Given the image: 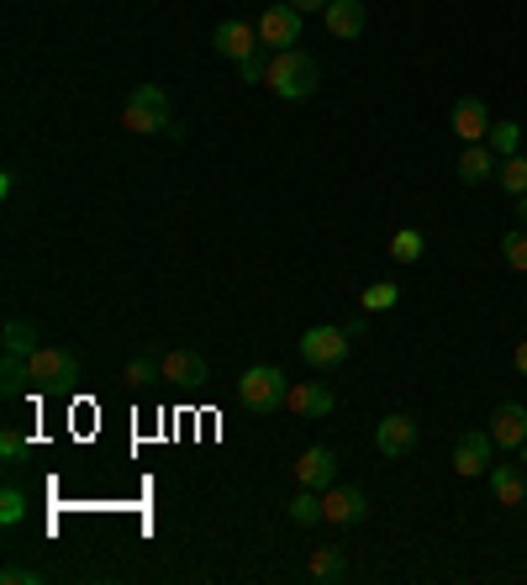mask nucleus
Masks as SVG:
<instances>
[{
	"mask_svg": "<svg viewBox=\"0 0 527 585\" xmlns=\"http://www.w3.org/2000/svg\"><path fill=\"white\" fill-rule=\"evenodd\" d=\"M264 85L274 90L280 101H312V95H317V85H323V69H317V59H312V54L285 48V54H274V63H269V80H264Z\"/></svg>",
	"mask_w": 527,
	"mask_h": 585,
	"instance_id": "nucleus-1",
	"label": "nucleus"
},
{
	"mask_svg": "<svg viewBox=\"0 0 527 585\" xmlns=\"http://www.w3.org/2000/svg\"><path fill=\"white\" fill-rule=\"evenodd\" d=\"M285 396H291V385H285V370H274V364H254V370H243V381H237V401H243V411H254V417L280 411Z\"/></svg>",
	"mask_w": 527,
	"mask_h": 585,
	"instance_id": "nucleus-2",
	"label": "nucleus"
},
{
	"mask_svg": "<svg viewBox=\"0 0 527 585\" xmlns=\"http://www.w3.org/2000/svg\"><path fill=\"white\" fill-rule=\"evenodd\" d=\"M121 127L127 132H159V127H169V95L159 85H138L127 95V106H121Z\"/></svg>",
	"mask_w": 527,
	"mask_h": 585,
	"instance_id": "nucleus-3",
	"label": "nucleus"
},
{
	"mask_svg": "<svg viewBox=\"0 0 527 585\" xmlns=\"http://www.w3.org/2000/svg\"><path fill=\"white\" fill-rule=\"evenodd\" d=\"M349 327H306L301 332V359L312 364V370H332V364H343L349 359Z\"/></svg>",
	"mask_w": 527,
	"mask_h": 585,
	"instance_id": "nucleus-4",
	"label": "nucleus"
},
{
	"mask_svg": "<svg viewBox=\"0 0 527 585\" xmlns=\"http://www.w3.org/2000/svg\"><path fill=\"white\" fill-rule=\"evenodd\" d=\"M301 16H306V11H295L291 0H274V5L259 16V43L269 48V54L295 48V43H301Z\"/></svg>",
	"mask_w": 527,
	"mask_h": 585,
	"instance_id": "nucleus-5",
	"label": "nucleus"
},
{
	"mask_svg": "<svg viewBox=\"0 0 527 585\" xmlns=\"http://www.w3.org/2000/svg\"><path fill=\"white\" fill-rule=\"evenodd\" d=\"M27 364H32V381L48 385V390H69V385L80 381V359L69 349H32Z\"/></svg>",
	"mask_w": 527,
	"mask_h": 585,
	"instance_id": "nucleus-6",
	"label": "nucleus"
},
{
	"mask_svg": "<svg viewBox=\"0 0 527 585\" xmlns=\"http://www.w3.org/2000/svg\"><path fill=\"white\" fill-rule=\"evenodd\" d=\"M370 517V496L359 485H327L323 491V523L332 527H353Z\"/></svg>",
	"mask_w": 527,
	"mask_h": 585,
	"instance_id": "nucleus-7",
	"label": "nucleus"
},
{
	"mask_svg": "<svg viewBox=\"0 0 527 585\" xmlns=\"http://www.w3.org/2000/svg\"><path fill=\"white\" fill-rule=\"evenodd\" d=\"M491 465H496L491 428H485V433H480V428L459 433V443H454V469H459V475H491Z\"/></svg>",
	"mask_w": 527,
	"mask_h": 585,
	"instance_id": "nucleus-8",
	"label": "nucleus"
},
{
	"mask_svg": "<svg viewBox=\"0 0 527 585\" xmlns=\"http://www.w3.org/2000/svg\"><path fill=\"white\" fill-rule=\"evenodd\" d=\"M417 438H422V428H417L411 417H401V411H390L380 428H375V448H380L385 459H407L411 448H417Z\"/></svg>",
	"mask_w": 527,
	"mask_h": 585,
	"instance_id": "nucleus-9",
	"label": "nucleus"
},
{
	"mask_svg": "<svg viewBox=\"0 0 527 585\" xmlns=\"http://www.w3.org/2000/svg\"><path fill=\"white\" fill-rule=\"evenodd\" d=\"M454 138H465V143H485L491 138V106L480 95H459L454 101Z\"/></svg>",
	"mask_w": 527,
	"mask_h": 585,
	"instance_id": "nucleus-10",
	"label": "nucleus"
},
{
	"mask_svg": "<svg viewBox=\"0 0 527 585\" xmlns=\"http://www.w3.org/2000/svg\"><path fill=\"white\" fill-rule=\"evenodd\" d=\"M338 480V454L332 448H306L301 459H295V485H306V491H327Z\"/></svg>",
	"mask_w": 527,
	"mask_h": 585,
	"instance_id": "nucleus-11",
	"label": "nucleus"
},
{
	"mask_svg": "<svg viewBox=\"0 0 527 585\" xmlns=\"http://www.w3.org/2000/svg\"><path fill=\"white\" fill-rule=\"evenodd\" d=\"M323 16H327V32L343 37V43H353V37L370 32V5H364V0H327Z\"/></svg>",
	"mask_w": 527,
	"mask_h": 585,
	"instance_id": "nucleus-12",
	"label": "nucleus"
},
{
	"mask_svg": "<svg viewBox=\"0 0 527 585\" xmlns=\"http://www.w3.org/2000/svg\"><path fill=\"white\" fill-rule=\"evenodd\" d=\"M285 407H291L295 417H312V422H323V417H332L338 396H332L323 381H295L291 396H285Z\"/></svg>",
	"mask_w": 527,
	"mask_h": 585,
	"instance_id": "nucleus-13",
	"label": "nucleus"
},
{
	"mask_svg": "<svg viewBox=\"0 0 527 585\" xmlns=\"http://www.w3.org/2000/svg\"><path fill=\"white\" fill-rule=\"evenodd\" d=\"M211 48H216L222 59L243 63L254 48H264V43H259V27H248V22H222V27L211 32Z\"/></svg>",
	"mask_w": 527,
	"mask_h": 585,
	"instance_id": "nucleus-14",
	"label": "nucleus"
},
{
	"mask_svg": "<svg viewBox=\"0 0 527 585\" xmlns=\"http://www.w3.org/2000/svg\"><path fill=\"white\" fill-rule=\"evenodd\" d=\"M491 438H496V448H523L527 443V407L501 401V407L491 411Z\"/></svg>",
	"mask_w": 527,
	"mask_h": 585,
	"instance_id": "nucleus-15",
	"label": "nucleus"
},
{
	"mask_svg": "<svg viewBox=\"0 0 527 585\" xmlns=\"http://www.w3.org/2000/svg\"><path fill=\"white\" fill-rule=\"evenodd\" d=\"M211 370H206V359L196 349H169L164 353V381L179 385V390H190V385H201Z\"/></svg>",
	"mask_w": 527,
	"mask_h": 585,
	"instance_id": "nucleus-16",
	"label": "nucleus"
},
{
	"mask_svg": "<svg viewBox=\"0 0 527 585\" xmlns=\"http://www.w3.org/2000/svg\"><path fill=\"white\" fill-rule=\"evenodd\" d=\"M454 169H459L465 185H480V179H491L501 169V159H496V148L491 143H465V153H459V164H454Z\"/></svg>",
	"mask_w": 527,
	"mask_h": 585,
	"instance_id": "nucleus-17",
	"label": "nucleus"
},
{
	"mask_svg": "<svg viewBox=\"0 0 527 585\" xmlns=\"http://www.w3.org/2000/svg\"><path fill=\"white\" fill-rule=\"evenodd\" d=\"M491 491H496L501 506H523L527 501V480L517 465H491Z\"/></svg>",
	"mask_w": 527,
	"mask_h": 585,
	"instance_id": "nucleus-18",
	"label": "nucleus"
},
{
	"mask_svg": "<svg viewBox=\"0 0 527 585\" xmlns=\"http://www.w3.org/2000/svg\"><path fill=\"white\" fill-rule=\"evenodd\" d=\"M32 381V364L22 359V353H5V370H0V390H5V401H16V396H27Z\"/></svg>",
	"mask_w": 527,
	"mask_h": 585,
	"instance_id": "nucleus-19",
	"label": "nucleus"
},
{
	"mask_svg": "<svg viewBox=\"0 0 527 585\" xmlns=\"http://www.w3.org/2000/svg\"><path fill=\"white\" fill-rule=\"evenodd\" d=\"M285 506H291L295 527H317L323 523V491H306V485H301V496H291Z\"/></svg>",
	"mask_w": 527,
	"mask_h": 585,
	"instance_id": "nucleus-20",
	"label": "nucleus"
},
{
	"mask_svg": "<svg viewBox=\"0 0 527 585\" xmlns=\"http://www.w3.org/2000/svg\"><path fill=\"white\" fill-rule=\"evenodd\" d=\"M485 143L496 148V159H512V153H523V127L517 121H496Z\"/></svg>",
	"mask_w": 527,
	"mask_h": 585,
	"instance_id": "nucleus-21",
	"label": "nucleus"
},
{
	"mask_svg": "<svg viewBox=\"0 0 527 585\" xmlns=\"http://www.w3.org/2000/svg\"><path fill=\"white\" fill-rule=\"evenodd\" d=\"M496 179H501V190H512V196H527V159H523V153H512V159H501Z\"/></svg>",
	"mask_w": 527,
	"mask_h": 585,
	"instance_id": "nucleus-22",
	"label": "nucleus"
},
{
	"mask_svg": "<svg viewBox=\"0 0 527 585\" xmlns=\"http://www.w3.org/2000/svg\"><path fill=\"white\" fill-rule=\"evenodd\" d=\"M422 248H428V243H422V233H417V227H401V233L390 237V259H396V264H417V259H422Z\"/></svg>",
	"mask_w": 527,
	"mask_h": 585,
	"instance_id": "nucleus-23",
	"label": "nucleus"
},
{
	"mask_svg": "<svg viewBox=\"0 0 527 585\" xmlns=\"http://www.w3.org/2000/svg\"><path fill=\"white\" fill-rule=\"evenodd\" d=\"M312 575H317V581H343V575H349V559L338 554V549H317V554H312Z\"/></svg>",
	"mask_w": 527,
	"mask_h": 585,
	"instance_id": "nucleus-24",
	"label": "nucleus"
},
{
	"mask_svg": "<svg viewBox=\"0 0 527 585\" xmlns=\"http://www.w3.org/2000/svg\"><path fill=\"white\" fill-rule=\"evenodd\" d=\"M0 338H5V353H22V359L37 349V343H32V338H37V327H32V323H16V317L5 323V332H0Z\"/></svg>",
	"mask_w": 527,
	"mask_h": 585,
	"instance_id": "nucleus-25",
	"label": "nucleus"
},
{
	"mask_svg": "<svg viewBox=\"0 0 527 585\" xmlns=\"http://www.w3.org/2000/svg\"><path fill=\"white\" fill-rule=\"evenodd\" d=\"M269 63H274V54H269V48H254L248 59L237 63V74H243V85H264V80H269Z\"/></svg>",
	"mask_w": 527,
	"mask_h": 585,
	"instance_id": "nucleus-26",
	"label": "nucleus"
},
{
	"mask_svg": "<svg viewBox=\"0 0 527 585\" xmlns=\"http://www.w3.org/2000/svg\"><path fill=\"white\" fill-rule=\"evenodd\" d=\"M121 381H127V385H153V381H164V359H132Z\"/></svg>",
	"mask_w": 527,
	"mask_h": 585,
	"instance_id": "nucleus-27",
	"label": "nucleus"
},
{
	"mask_svg": "<svg viewBox=\"0 0 527 585\" xmlns=\"http://www.w3.org/2000/svg\"><path fill=\"white\" fill-rule=\"evenodd\" d=\"M22 517H27V496H22L16 485H5V491H0V523H5V527H16Z\"/></svg>",
	"mask_w": 527,
	"mask_h": 585,
	"instance_id": "nucleus-28",
	"label": "nucleus"
},
{
	"mask_svg": "<svg viewBox=\"0 0 527 585\" xmlns=\"http://www.w3.org/2000/svg\"><path fill=\"white\" fill-rule=\"evenodd\" d=\"M396 301H401V291H396L390 280H375V285L364 291V312H390Z\"/></svg>",
	"mask_w": 527,
	"mask_h": 585,
	"instance_id": "nucleus-29",
	"label": "nucleus"
},
{
	"mask_svg": "<svg viewBox=\"0 0 527 585\" xmlns=\"http://www.w3.org/2000/svg\"><path fill=\"white\" fill-rule=\"evenodd\" d=\"M501 259L527 274V233H506V237H501Z\"/></svg>",
	"mask_w": 527,
	"mask_h": 585,
	"instance_id": "nucleus-30",
	"label": "nucleus"
},
{
	"mask_svg": "<svg viewBox=\"0 0 527 585\" xmlns=\"http://www.w3.org/2000/svg\"><path fill=\"white\" fill-rule=\"evenodd\" d=\"M22 454H27V438H22L16 428H5V433H0V459H5V465H16Z\"/></svg>",
	"mask_w": 527,
	"mask_h": 585,
	"instance_id": "nucleus-31",
	"label": "nucleus"
},
{
	"mask_svg": "<svg viewBox=\"0 0 527 585\" xmlns=\"http://www.w3.org/2000/svg\"><path fill=\"white\" fill-rule=\"evenodd\" d=\"M0 581H5V585H37L43 575H37V570H27V564H5V570H0Z\"/></svg>",
	"mask_w": 527,
	"mask_h": 585,
	"instance_id": "nucleus-32",
	"label": "nucleus"
},
{
	"mask_svg": "<svg viewBox=\"0 0 527 585\" xmlns=\"http://www.w3.org/2000/svg\"><path fill=\"white\" fill-rule=\"evenodd\" d=\"M295 11H327V0H291Z\"/></svg>",
	"mask_w": 527,
	"mask_h": 585,
	"instance_id": "nucleus-33",
	"label": "nucleus"
},
{
	"mask_svg": "<svg viewBox=\"0 0 527 585\" xmlns=\"http://www.w3.org/2000/svg\"><path fill=\"white\" fill-rule=\"evenodd\" d=\"M512 364H517V370H523V375H527V338H523V343H517V353H512Z\"/></svg>",
	"mask_w": 527,
	"mask_h": 585,
	"instance_id": "nucleus-34",
	"label": "nucleus"
},
{
	"mask_svg": "<svg viewBox=\"0 0 527 585\" xmlns=\"http://www.w3.org/2000/svg\"><path fill=\"white\" fill-rule=\"evenodd\" d=\"M517 217H523V222H527V196H517Z\"/></svg>",
	"mask_w": 527,
	"mask_h": 585,
	"instance_id": "nucleus-35",
	"label": "nucleus"
},
{
	"mask_svg": "<svg viewBox=\"0 0 527 585\" xmlns=\"http://www.w3.org/2000/svg\"><path fill=\"white\" fill-rule=\"evenodd\" d=\"M517 454H523V465H527V443H523V448H517Z\"/></svg>",
	"mask_w": 527,
	"mask_h": 585,
	"instance_id": "nucleus-36",
	"label": "nucleus"
}]
</instances>
